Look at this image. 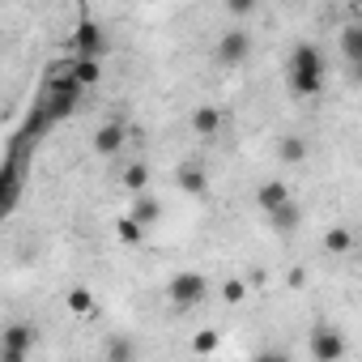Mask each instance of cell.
Wrapping results in <instances>:
<instances>
[{
    "mask_svg": "<svg viewBox=\"0 0 362 362\" xmlns=\"http://www.w3.org/2000/svg\"><path fill=\"white\" fill-rule=\"evenodd\" d=\"M341 56H345L349 64L362 60V26H358V22H345V30H341Z\"/></svg>",
    "mask_w": 362,
    "mask_h": 362,
    "instance_id": "obj_12",
    "label": "cell"
},
{
    "mask_svg": "<svg viewBox=\"0 0 362 362\" xmlns=\"http://www.w3.org/2000/svg\"><path fill=\"white\" fill-rule=\"evenodd\" d=\"M175 184H179V192L209 197V179H205V170H201V166H192V162H184V166L175 170Z\"/></svg>",
    "mask_w": 362,
    "mask_h": 362,
    "instance_id": "obj_8",
    "label": "cell"
},
{
    "mask_svg": "<svg viewBox=\"0 0 362 362\" xmlns=\"http://www.w3.org/2000/svg\"><path fill=\"white\" fill-rule=\"evenodd\" d=\"M222 298H226L230 307H239V303L247 298V281H239V277H230V281L222 286Z\"/></svg>",
    "mask_w": 362,
    "mask_h": 362,
    "instance_id": "obj_21",
    "label": "cell"
},
{
    "mask_svg": "<svg viewBox=\"0 0 362 362\" xmlns=\"http://www.w3.org/2000/svg\"><path fill=\"white\" fill-rule=\"evenodd\" d=\"M205 294H209V281H205L201 273H192V269L175 273V277L166 281V298H170L175 307H197Z\"/></svg>",
    "mask_w": 362,
    "mask_h": 362,
    "instance_id": "obj_2",
    "label": "cell"
},
{
    "mask_svg": "<svg viewBox=\"0 0 362 362\" xmlns=\"http://www.w3.org/2000/svg\"><path fill=\"white\" fill-rule=\"evenodd\" d=\"M222 124H226V115L218 107H197L192 111V132H201V136H214Z\"/></svg>",
    "mask_w": 362,
    "mask_h": 362,
    "instance_id": "obj_11",
    "label": "cell"
},
{
    "mask_svg": "<svg viewBox=\"0 0 362 362\" xmlns=\"http://www.w3.org/2000/svg\"><path fill=\"white\" fill-rule=\"evenodd\" d=\"M192 349H197V354H214V349H218V332H201V337L192 341Z\"/></svg>",
    "mask_w": 362,
    "mask_h": 362,
    "instance_id": "obj_22",
    "label": "cell"
},
{
    "mask_svg": "<svg viewBox=\"0 0 362 362\" xmlns=\"http://www.w3.org/2000/svg\"><path fill=\"white\" fill-rule=\"evenodd\" d=\"M277 158H281V162H290V166H294V162H303V158H307V141H303V136H281Z\"/></svg>",
    "mask_w": 362,
    "mask_h": 362,
    "instance_id": "obj_16",
    "label": "cell"
},
{
    "mask_svg": "<svg viewBox=\"0 0 362 362\" xmlns=\"http://www.w3.org/2000/svg\"><path fill=\"white\" fill-rule=\"evenodd\" d=\"M149 188V170H145V162H132V166H124V192H145Z\"/></svg>",
    "mask_w": 362,
    "mask_h": 362,
    "instance_id": "obj_15",
    "label": "cell"
},
{
    "mask_svg": "<svg viewBox=\"0 0 362 362\" xmlns=\"http://www.w3.org/2000/svg\"><path fill=\"white\" fill-rule=\"evenodd\" d=\"M64 303H69L73 315H94V298H90V290H81V286H73V290L64 294Z\"/></svg>",
    "mask_w": 362,
    "mask_h": 362,
    "instance_id": "obj_18",
    "label": "cell"
},
{
    "mask_svg": "<svg viewBox=\"0 0 362 362\" xmlns=\"http://www.w3.org/2000/svg\"><path fill=\"white\" fill-rule=\"evenodd\" d=\"M115 235H119V243H128V247H132V243H141V239H145V226H141L136 218H119Z\"/></svg>",
    "mask_w": 362,
    "mask_h": 362,
    "instance_id": "obj_19",
    "label": "cell"
},
{
    "mask_svg": "<svg viewBox=\"0 0 362 362\" xmlns=\"http://www.w3.org/2000/svg\"><path fill=\"white\" fill-rule=\"evenodd\" d=\"M128 218H136V222H141V226L149 230V226H153V222L162 218V201H158V197H153V192L145 188V192H136V209H132Z\"/></svg>",
    "mask_w": 362,
    "mask_h": 362,
    "instance_id": "obj_9",
    "label": "cell"
},
{
    "mask_svg": "<svg viewBox=\"0 0 362 362\" xmlns=\"http://www.w3.org/2000/svg\"><path fill=\"white\" fill-rule=\"evenodd\" d=\"M320 86H324V60H320V47L298 43L294 56H290V90H294L298 98H311V94H320Z\"/></svg>",
    "mask_w": 362,
    "mask_h": 362,
    "instance_id": "obj_1",
    "label": "cell"
},
{
    "mask_svg": "<svg viewBox=\"0 0 362 362\" xmlns=\"http://www.w3.org/2000/svg\"><path fill=\"white\" fill-rule=\"evenodd\" d=\"M256 5H260V0H222V9H226L230 18H239V22H243V18H252V13H256Z\"/></svg>",
    "mask_w": 362,
    "mask_h": 362,
    "instance_id": "obj_20",
    "label": "cell"
},
{
    "mask_svg": "<svg viewBox=\"0 0 362 362\" xmlns=\"http://www.w3.org/2000/svg\"><path fill=\"white\" fill-rule=\"evenodd\" d=\"M98 73H103V69H98V60H94V56H77V60H73V73H69V77H73V81H77L81 90H90V86L98 81Z\"/></svg>",
    "mask_w": 362,
    "mask_h": 362,
    "instance_id": "obj_14",
    "label": "cell"
},
{
    "mask_svg": "<svg viewBox=\"0 0 362 362\" xmlns=\"http://www.w3.org/2000/svg\"><path fill=\"white\" fill-rule=\"evenodd\" d=\"M277 5H286V0H277Z\"/></svg>",
    "mask_w": 362,
    "mask_h": 362,
    "instance_id": "obj_23",
    "label": "cell"
},
{
    "mask_svg": "<svg viewBox=\"0 0 362 362\" xmlns=\"http://www.w3.org/2000/svg\"><path fill=\"white\" fill-rule=\"evenodd\" d=\"M311 358L315 362H337V358H345V341L332 328H315L311 332Z\"/></svg>",
    "mask_w": 362,
    "mask_h": 362,
    "instance_id": "obj_7",
    "label": "cell"
},
{
    "mask_svg": "<svg viewBox=\"0 0 362 362\" xmlns=\"http://www.w3.org/2000/svg\"><path fill=\"white\" fill-rule=\"evenodd\" d=\"M290 197V184H281V179H269V184H260V192H256V205L269 214L273 205H281Z\"/></svg>",
    "mask_w": 362,
    "mask_h": 362,
    "instance_id": "obj_13",
    "label": "cell"
},
{
    "mask_svg": "<svg viewBox=\"0 0 362 362\" xmlns=\"http://www.w3.org/2000/svg\"><path fill=\"white\" fill-rule=\"evenodd\" d=\"M214 56H218V64H226V69L243 64V60L252 56V35H247V30H239V26H230V30H226V35L218 39Z\"/></svg>",
    "mask_w": 362,
    "mask_h": 362,
    "instance_id": "obj_3",
    "label": "cell"
},
{
    "mask_svg": "<svg viewBox=\"0 0 362 362\" xmlns=\"http://www.w3.org/2000/svg\"><path fill=\"white\" fill-rule=\"evenodd\" d=\"M324 247H328V252H332V256H345V252H349V247H354V235H349V230H345V226H332V230H328V235H324Z\"/></svg>",
    "mask_w": 362,
    "mask_h": 362,
    "instance_id": "obj_17",
    "label": "cell"
},
{
    "mask_svg": "<svg viewBox=\"0 0 362 362\" xmlns=\"http://www.w3.org/2000/svg\"><path fill=\"white\" fill-rule=\"evenodd\" d=\"M298 218H303V214H298L294 197H286L281 205H273V209H269V222H273V230H281V235H286V230H294V226H298Z\"/></svg>",
    "mask_w": 362,
    "mask_h": 362,
    "instance_id": "obj_10",
    "label": "cell"
},
{
    "mask_svg": "<svg viewBox=\"0 0 362 362\" xmlns=\"http://www.w3.org/2000/svg\"><path fill=\"white\" fill-rule=\"evenodd\" d=\"M30 349H35V328L30 324H9L5 341H0V358H5V362H22Z\"/></svg>",
    "mask_w": 362,
    "mask_h": 362,
    "instance_id": "obj_4",
    "label": "cell"
},
{
    "mask_svg": "<svg viewBox=\"0 0 362 362\" xmlns=\"http://www.w3.org/2000/svg\"><path fill=\"white\" fill-rule=\"evenodd\" d=\"M124 136H128L124 119H107V124L94 132V141H90V145H94V153H98V158H115V153L124 149Z\"/></svg>",
    "mask_w": 362,
    "mask_h": 362,
    "instance_id": "obj_5",
    "label": "cell"
},
{
    "mask_svg": "<svg viewBox=\"0 0 362 362\" xmlns=\"http://www.w3.org/2000/svg\"><path fill=\"white\" fill-rule=\"evenodd\" d=\"M73 47H77V56H103L107 52V35H103V26L98 22H81L77 26V35H73Z\"/></svg>",
    "mask_w": 362,
    "mask_h": 362,
    "instance_id": "obj_6",
    "label": "cell"
}]
</instances>
